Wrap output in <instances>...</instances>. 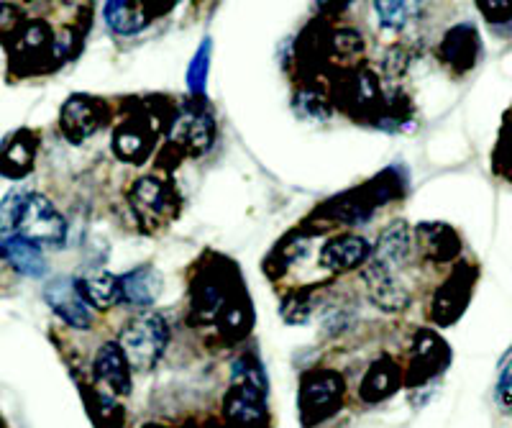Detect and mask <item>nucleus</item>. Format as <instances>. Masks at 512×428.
Masks as SVG:
<instances>
[{
  "instance_id": "28",
  "label": "nucleus",
  "mask_w": 512,
  "mask_h": 428,
  "mask_svg": "<svg viewBox=\"0 0 512 428\" xmlns=\"http://www.w3.org/2000/svg\"><path fill=\"white\" fill-rule=\"evenodd\" d=\"M323 44H326V52H328V59L331 62H341V65H354L356 59L364 54V36L359 34V31L349 29V26H344V29H333L331 34L323 39Z\"/></svg>"
},
{
  "instance_id": "23",
  "label": "nucleus",
  "mask_w": 512,
  "mask_h": 428,
  "mask_svg": "<svg viewBox=\"0 0 512 428\" xmlns=\"http://www.w3.org/2000/svg\"><path fill=\"white\" fill-rule=\"evenodd\" d=\"M418 249L436 264L451 262V259L459 257L461 239L446 223H420Z\"/></svg>"
},
{
  "instance_id": "14",
  "label": "nucleus",
  "mask_w": 512,
  "mask_h": 428,
  "mask_svg": "<svg viewBox=\"0 0 512 428\" xmlns=\"http://www.w3.org/2000/svg\"><path fill=\"white\" fill-rule=\"evenodd\" d=\"M372 257V244L359 234H338L320 249V267L328 272H351Z\"/></svg>"
},
{
  "instance_id": "25",
  "label": "nucleus",
  "mask_w": 512,
  "mask_h": 428,
  "mask_svg": "<svg viewBox=\"0 0 512 428\" xmlns=\"http://www.w3.org/2000/svg\"><path fill=\"white\" fill-rule=\"evenodd\" d=\"M77 290L82 293L85 303L95 311H111L113 305H121L118 298V277L108 270H93L77 277Z\"/></svg>"
},
{
  "instance_id": "26",
  "label": "nucleus",
  "mask_w": 512,
  "mask_h": 428,
  "mask_svg": "<svg viewBox=\"0 0 512 428\" xmlns=\"http://www.w3.org/2000/svg\"><path fill=\"white\" fill-rule=\"evenodd\" d=\"M425 6H428V0H372L377 26L392 31V34L408 29L413 21H418Z\"/></svg>"
},
{
  "instance_id": "36",
  "label": "nucleus",
  "mask_w": 512,
  "mask_h": 428,
  "mask_svg": "<svg viewBox=\"0 0 512 428\" xmlns=\"http://www.w3.org/2000/svg\"><path fill=\"white\" fill-rule=\"evenodd\" d=\"M354 0H315V8L320 13H341L344 8H349Z\"/></svg>"
},
{
  "instance_id": "1",
  "label": "nucleus",
  "mask_w": 512,
  "mask_h": 428,
  "mask_svg": "<svg viewBox=\"0 0 512 428\" xmlns=\"http://www.w3.org/2000/svg\"><path fill=\"white\" fill-rule=\"evenodd\" d=\"M8 236H26L44 249H62L70 226L47 195L16 188L0 200V239Z\"/></svg>"
},
{
  "instance_id": "11",
  "label": "nucleus",
  "mask_w": 512,
  "mask_h": 428,
  "mask_svg": "<svg viewBox=\"0 0 512 428\" xmlns=\"http://www.w3.org/2000/svg\"><path fill=\"white\" fill-rule=\"evenodd\" d=\"M448 364V346L436 331H418L413 341V352H410V375L408 385H423Z\"/></svg>"
},
{
  "instance_id": "7",
  "label": "nucleus",
  "mask_w": 512,
  "mask_h": 428,
  "mask_svg": "<svg viewBox=\"0 0 512 428\" xmlns=\"http://www.w3.org/2000/svg\"><path fill=\"white\" fill-rule=\"evenodd\" d=\"M128 203L141 223L154 226L172 213V190L167 182L154 175L139 177L128 190Z\"/></svg>"
},
{
  "instance_id": "24",
  "label": "nucleus",
  "mask_w": 512,
  "mask_h": 428,
  "mask_svg": "<svg viewBox=\"0 0 512 428\" xmlns=\"http://www.w3.org/2000/svg\"><path fill=\"white\" fill-rule=\"evenodd\" d=\"M36 157V136L31 131H16L0 149V172L11 180L29 175Z\"/></svg>"
},
{
  "instance_id": "12",
  "label": "nucleus",
  "mask_w": 512,
  "mask_h": 428,
  "mask_svg": "<svg viewBox=\"0 0 512 428\" xmlns=\"http://www.w3.org/2000/svg\"><path fill=\"white\" fill-rule=\"evenodd\" d=\"M164 290V277L157 267H136V270L118 275V298L121 305L134 311H149Z\"/></svg>"
},
{
  "instance_id": "8",
  "label": "nucleus",
  "mask_w": 512,
  "mask_h": 428,
  "mask_svg": "<svg viewBox=\"0 0 512 428\" xmlns=\"http://www.w3.org/2000/svg\"><path fill=\"white\" fill-rule=\"evenodd\" d=\"M338 100L349 111H354L356 116H367L374 121L384 106V93L382 85H379V77L369 67H354L351 75L344 80V88H341Z\"/></svg>"
},
{
  "instance_id": "4",
  "label": "nucleus",
  "mask_w": 512,
  "mask_h": 428,
  "mask_svg": "<svg viewBox=\"0 0 512 428\" xmlns=\"http://www.w3.org/2000/svg\"><path fill=\"white\" fill-rule=\"evenodd\" d=\"M213 139H216V118L200 98L177 108L169 121V144L187 152L190 157H200L208 152L213 147Z\"/></svg>"
},
{
  "instance_id": "30",
  "label": "nucleus",
  "mask_w": 512,
  "mask_h": 428,
  "mask_svg": "<svg viewBox=\"0 0 512 428\" xmlns=\"http://www.w3.org/2000/svg\"><path fill=\"white\" fill-rule=\"evenodd\" d=\"M210 72V39H205L198 47L195 57H192L190 67H187V88L195 98H203L205 95V83H208Z\"/></svg>"
},
{
  "instance_id": "34",
  "label": "nucleus",
  "mask_w": 512,
  "mask_h": 428,
  "mask_svg": "<svg viewBox=\"0 0 512 428\" xmlns=\"http://www.w3.org/2000/svg\"><path fill=\"white\" fill-rule=\"evenodd\" d=\"M479 13L487 24H510L512 21V0H477Z\"/></svg>"
},
{
  "instance_id": "6",
  "label": "nucleus",
  "mask_w": 512,
  "mask_h": 428,
  "mask_svg": "<svg viewBox=\"0 0 512 428\" xmlns=\"http://www.w3.org/2000/svg\"><path fill=\"white\" fill-rule=\"evenodd\" d=\"M44 300H47L49 308H52L70 329H90L93 313H90V305L85 303V298H82V293L77 290V282L72 280V277H54L47 288H44Z\"/></svg>"
},
{
  "instance_id": "21",
  "label": "nucleus",
  "mask_w": 512,
  "mask_h": 428,
  "mask_svg": "<svg viewBox=\"0 0 512 428\" xmlns=\"http://www.w3.org/2000/svg\"><path fill=\"white\" fill-rule=\"evenodd\" d=\"M379 208L377 195L372 193L369 185H364L361 190H349V193L338 195L336 200H331L326 206V216L333 221L349 223V226H359V223L369 221L372 213Z\"/></svg>"
},
{
  "instance_id": "2",
  "label": "nucleus",
  "mask_w": 512,
  "mask_h": 428,
  "mask_svg": "<svg viewBox=\"0 0 512 428\" xmlns=\"http://www.w3.org/2000/svg\"><path fill=\"white\" fill-rule=\"evenodd\" d=\"M131 370L152 372L169 344V323L157 311H139L123 323L118 336Z\"/></svg>"
},
{
  "instance_id": "19",
  "label": "nucleus",
  "mask_w": 512,
  "mask_h": 428,
  "mask_svg": "<svg viewBox=\"0 0 512 428\" xmlns=\"http://www.w3.org/2000/svg\"><path fill=\"white\" fill-rule=\"evenodd\" d=\"M228 308V295L223 285L213 277H205L198 282V288L192 290V321H198L200 326H213V323H223Z\"/></svg>"
},
{
  "instance_id": "20",
  "label": "nucleus",
  "mask_w": 512,
  "mask_h": 428,
  "mask_svg": "<svg viewBox=\"0 0 512 428\" xmlns=\"http://www.w3.org/2000/svg\"><path fill=\"white\" fill-rule=\"evenodd\" d=\"M400 382V367H397L395 359L384 354V357L374 359L372 367L367 370V375H364V380L359 385V395L364 403H382L390 395H395Z\"/></svg>"
},
{
  "instance_id": "5",
  "label": "nucleus",
  "mask_w": 512,
  "mask_h": 428,
  "mask_svg": "<svg viewBox=\"0 0 512 428\" xmlns=\"http://www.w3.org/2000/svg\"><path fill=\"white\" fill-rule=\"evenodd\" d=\"M105 121V106L98 98L90 95H72L59 113L64 139L70 144H82L85 139L95 136Z\"/></svg>"
},
{
  "instance_id": "13",
  "label": "nucleus",
  "mask_w": 512,
  "mask_h": 428,
  "mask_svg": "<svg viewBox=\"0 0 512 428\" xmlns=\"http://www.w3.org/2000/svg\"><path fill=\"white\" fill-rule=\"evenodd\" d=\"M410 254H413V231L405 221H395L379 234L377 247H372V257L367 262L379 270L400 272L410 262Z\"/></svg>"
},
{
  "instance_id": "33",
  "label": "nucleus",
  "mask_w": 512,
  "mask_h": 428,
  "mask_svg": "<svg viewBox=\"0 0 512 428\" xmlns=\"http://www.w3.org/2000/svg\"><path fill=\"white\" fill-rule=\"evenodd\" d=\"M310 298L308 293H292L290 298L282 300V318L287 323H305L310 318Z\"/></svg>"
},
{
  "instance_id": "3",
  "label": "nucleus",
  "mask_w": 512,
  "mask_h": 428,
  "mask_svg": "<svg viewBox=\"0 0 512 428\" xmlns=\"http://www.w3.org/2000/svg\"><path fill=\"white\" fill-rule=\"evenodd\" d=\"M346 382L344 377L333 370H313L300 380V393H297V411L305 428L318 426L336 416L341 403H344Z\"/></svg>"
},
{
  "instance_id": "32",
  "label": "nucleus",
  "mask_w": 512,
  "mask_h": 428,
  "mask_svg": "<svg viewBox=\"0 0 512 428\" xmlns=\"http://www.w3.org/2000/svg\"><path fill=\"white\" fill-rule=\"evenodd\" d=\"M410 67V52L405 47H390L387 52H384L382 57V72L384 77H392V80H397V77H402L405 72H408Z\"/></svg>"
},
{
  "instance_id": "10",
  "label": "nucleus",
  "mask_w": 512,
  "mask_h": 428,
  "mask_svg": "<svg viewBox=\"0 0 512 428\" xmlns=\"http://www.w3.org/2000/svg\"><path fill=\"white\" fill-rule=\"evenodd\" d=\"M267 387L249 382H231V390L223 398V416L233 426H259L267 418Z\"/></svg>"
},
{
  "instance_id": "17",
  "label": "nucleus",
  "mask_w": 512,
  "mask_h": 428,
  "mask_svg": "<svg viewBox=\"0 0 512 428\" xmlns=\"http://www.w3.org/2000/svg\"><path fill=\"white\" fill-rule=\"evenodd\" d=\"M0 257L3 262L24 277H44L47 275V259H44V247L26 236H8L0 239Z\"/></svg>"
},
{
  "instance_id": "35",
  "label": "nucleus",
  "mask_w": 512,
  "mask_h": 428,
  "mask_svg": "<svg viewBox=\"0 0 512 428\" xmlns=\"http://www.w3.org/2000/svg\"><path fill=\"white\" fill-rule=\"evenodd\" d=\"M495 400L505 413H512V359L505 364L500 380H497Z\"/></svg>"
},
{
  "instance_id": "31",
  "label": "nucleus",
  "mask_w": 512,
  "mask_h": 428,
  "mask_svg": "<svg viewBox=\"0 0 512 428\" xmlns=\"http://www.w3.org/2000/svg\"><path fill=\"white\" fill-rule=\"evenodd\" d=\"M295 111L303 118H313V121H326L331 116V103L323 93L313 88H303L295 95Z\"/></svg>"
},
{
  "instance_id": "16",
  "label": "nucleus",
  "mask_w": 512,
  "mask_h": 428,
  "mask_svg": "<svg viewBox=\"0 0 512 428\" xmlns=\"http://www.w3.org/2000/svg\"><path fill=\"white\" fill-rule=\"evenodd\" d=\"M93 375L113 395L131 393V364L118 341H105L93 359Z\"/></svg>"
},
{
  "instance_id": "9",
  "label": "nucleus",
  "mask_w": 512,
  "mask_h": 428,
  "mask_svg": "<svg viewBox=\"0 0 512 428\" xmlns=\"http://www.w3.org/2000/svg\"><path fill=\"white\" fill-rule=\"evenodd\" d=\"M479 54H482V44H479V34L472 24L451 26L438 44V59L456 75L474 70Z\"/></svg>"
},
{
  "instance_id": "15",
  "label": "nucleus",
  "mask_w": 512,
  "mask_h": 428,
  "mask_svg": "<svg viewBox=\"0 0 512 428\" xmlns=\"http://www.w3.org/2000/svg\"><path fill=\"white\" fill-rule=\"evenodd\" d=\"M361 277L369 290V298L384 313H400L410 305V290L402 285L397 272L379 270L374 264H364L361 267Z\"/></svg>"
},
{
  "instance_id": "27",
  "label": "nucleus",
  "mask_w": 512,
  "mask_h": 428,
  "mask_svg": "<svg viewBox=\"0 0 512 428\" xmlns=\"http://www.w3.org/2000/svg\"><path fill=\"white\" fill-rule=\"evenodd\" d=\"M103 16L108 29L118 36H134L149 26V13L141 0H108Z\"/></svg>"
},
{
  "instance_id": "18",
  "label": "nucleus",
  "mask_w": 512,
  "mask_h": 428,
  "mask_svg": "<svg viewBox=\"0 0 512 428\" xmlns=\"http://www.w3.org/2000/svg\"><path fill=\"white\" fill-rule=\"evenodd\" d=\"M472 293V277L464 280V270H456L454 275L448 277L438 288L436 300H433V321L438 326H448L464 313V305Z\"/></svg>"
},
{
  "instance_id": "22",
  "label": "nucleus",
  "mask_w": 512,
  "mask_h": 428,
  "mask_svg": "<svg viewBox=\"0 0 512 428\" xmlns=\"http://www.w3.org/2000/svg\"><path fill=\"white\" fill-rule=\"evenodd\" d=\"M152 134H157V131L144 126V121H126L113 134V152L123 162L141 165L152 154Z\"/></svg>"
},
{
  "instance_id": "29",
  "label": "nucleus",
  "mask_w": 512,
  "mask_h": 428,
  "mask_svg": "<svg viewBox=\"0 0 512 428\" xmlns=\"http://www.w3.org/2000/svg\"><path fill=\"white\" fill-rule=\"evenodd\" d=\"M54 49V34L44 21H29L26 26H21L16 36V52L21 57H44Z\"/></svg>"
}]
</instances>
